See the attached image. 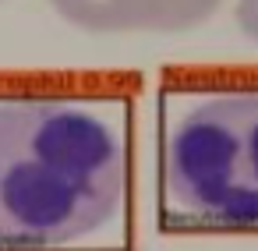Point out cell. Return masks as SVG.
<instances>
[{"label":"cell","mask_w":258,"mask_h":251,"mask_svg":"<svg viewBox=\"0 0 258 251\" xmlns=\"http://www.w3.org/2000/svg\"><path fill=\"white\" fill-rule=\"evenodd\" d=\"M50 8L82 32H135V0H50Z\"/></svg>","instance_id":"cell-4"},{"label":"cell","mask_w":258,"mask_h":251,"mask_svg":"<svg viewBox=\"0 0 258 251\" xmlns=\"http://www.w3.org/2000/svg\"><path fill=\"white\" fill-rule=\"evenodd\" d=\"M159 173L173 223L258 230V85L198 92L163 135Z\"/></svg>","instance_id":"cell-2"},{"label":"cell","mask_w":258,"mask_h":251,"mask_svg":"<svg viewBox=\"0 0 258 251\" xmlns=\"http://www.w3.org/2000/svg\"><path fill=\"white\" fill-rule=\"evenodd\" d=\"M223 0H135V32H191L205 25Z\"/></svg>","instance_id":"cell-3"},{"label":"cell","mask_w":258,"mask_h":251,"mask_svg":"<svg viewBox=\"0 0 258 251\" xmlns=\"http://www.w3.org/2000/svg\"><path fill=\"white\" fill-rule=\"evenodd\" d=\"M233 22L244 32V39L258 43V0H237L233 4Z\"/></svg>","instance_id":"cell-5"},{"label":"cell","mask_w":258,"mask_h":251,"mask_svg":"<svg viewBox=\"0 0 258 251\" xmlns=\"http://www.w3.org/2000/svg\"><path fill=\"white\" fill-rule=\"evenodd\" d=\"M127 149L113 117L75 96L0 99V251L68 247L124 205Z\"/></svg>","instance_id":"cell-1"}]
</instances>
